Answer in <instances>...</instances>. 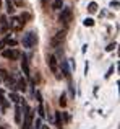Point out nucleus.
<instances>
[{
  "label": "nucleus",
  "mask_w": 120,
  "mask_h": 129,
  "mask_svg": "<svg viewBox=\"0 0 120 129\" xmlns=\"http://www.w3.org/2000/svg\"><path fill=\"white\" fill-rule=\"evenodd\" d=\"M23 103V108H24V119H23V129H31V126H32V119H34V111L31 110V108L26 105V101L23 100L21 101Z\"/></svg>",
  "instance_id": "f257e3e1"
},
{
  "label": "nucleus",
  "mask_w": 120,
  "mask_h": 129,
  "mask_svg": "<svg viewBox=\"0 0 120 129\" xmlns=\"http://www.w3.org/2000/svg\"><path fill=\"white\" fill-rule=\"evenodd\" d=\"M36 43H38V35H36L34 31H29L23 36V46L28 47V49H31L32 46H36Z\"/></svg>",
  "instance_id": "f03ea898"
},
{
  "label": "nucleus",
  "mask_w": 120,
  "mask_h": 129,
  "mask_svg": "<svg viewBox=\"0 0 120 129\" xmlns=\"http://www.w3.org/2000/svg\"><path fill=\"white\" fill-rule=\"evenodd\" d=\"M60 21L63 23V26H68L72 23V8H63L62 13H60Z\"/></svg>",
  "instance_id": "7ed1b4c3"
},
{
  "label": "nucleus",
  "mask_w": 120,
  "mask_h": 129,
  "mask_svg": "<svg viewBox=\"0 0 120 129\" xmlns=\"http://www.w3.org/2000/svg\"><path fill=\"white\" fill-rule=\"evenodd\" d=\"M2 54L5 59H10V60H15L21 57V52L18 49H5V51H2Z\"/></svg>",
  "instance_id": "20e7f679"
},
{
  "label": "nucleus",
  "mask_w": 120,
  "mask_h": 129,
  "mask_svg": "<svg viewBox=\"0 0 120 129\" xmlns=\"http://www.w3.org/2000/svg\"><path fill=\"white\" fill-rule=\"evenodd\" d=\"M65 36H66V31H65V29H62V31H58L57 35H55L54 38L50 39V44H52V46H54V47L60 46V44L63 43V39H65Z\"/></svg>",
  "instance_id": "39448f33"
},
{
  "label": "nucleus",
  "mask_w": 120,
  "mask_h": 129,
  "mask_svg": "<svg viewBox=\"0 0 120 129\" xmlns=\"http://www.w3.org/2000/svg\"><path fill=\"white\" fill-rule=\"evenodd\" d=\"M23 26H24V25H23V23L20 21V18H18V16H13V18L10 20V28H12L13 31H21V29H23Z\"/></svg>",
  "instance_id": "423d86ee"
},
{
  "label": "nucleus",
  "mask_w": 120,
  "mask_h": 129,
  "mask_svg": "<svg viewBox=\"0 0 120 129\" xmlns=\"http://www.w3.org/2000/svg\"><path fill=\"white\" fill-rule=\"evenodd\" d=\"M47 64H49V67H50V70L57 75V72H58V64H57V57L55 56H49V59H47Z\"/></svg>",
  "instance_id": "0eeeda50"
},
{
  "label": "nucleus",
  "mask_w": 120,
  "mask_h": 129,
  "mask_svg": "<svg viewBox=\"0 0 120 129\" xmlns=\"http://www.w3.org/2000/svg\"><path fill=\"white\" fill-rule=\"evenodd\" d=\"M20 59H21V70H23V74H24L26 77H29L31 72H29V60H28V57L23 56V57H20Z\"/></svg>",
  "instance_id": "6e6552de"
},
{
  "label": "nucleus",
  "mask_w": 120,
  "mask_h": 129,
  "mask_svg": "<svg viewBox=\"0 0 120 129\" xmlns=\"http://www.w3.org/2000/svg\"><path fill=\"white\" fill-rule=\"evenodd\" d=\"M15 88L20 91H24L26 90V80L24 79H18V82L15 83Z\"/></svg>",
  "instance_id": "1a4fd4ad"
},
{
  "label": "nucleus",
  "mask_w": 120,
  "mask_h": 129,
  "mask_svg": "<svg viewBox=\"0 0 120 129\" xmlns=\"http://www.w3.org/2000/svg\"><path fill=\"white\" fill-rule=\"evenodd\" d=\"M18 18H20V21L24 25L26 21H29V20H31V13H28V12H21V15H20Z\"/></svg>",
  "instance_id": "9d476101"
},
{
  "label": "nucleus",
  "mask_w": 120,
  "mask_h": 129,
  "mask_svg": "<svg viewBox=\"0 0 120 129\" xmlns=\"http://www.w3.org/2000/svg\"><path fill=\"white\" fill-rule=\"evenodd\" d=\"M15 119H16V123H21V106H16V110H15Z\"/></svg>",
  "instance_id": "9b49d317"
},
{
  "label": "nucleus",
  "mask_w": 120,
  "mask_h": 129,
  "mask_svg": "<svg viewBox=\"0 0 120 129\" xmlns=\"http://www.w3.org/2000/svg\"><path fill=\"white\" fill-rule=\"evenodd\" d=\"M6 13H10V15L15 13V7H13V3L10 0H6Z\"/></svg>",
  "instance_id": "f8f14e48"
},
{
  "label": "nucleus",
  "mask_w": 120,
  "mask_h": 129,
  "mask_svg": "<svg viewBox=\"0 0 120 129\" xmlns=\"http://www.w3.org/2000/svg\"><path fill=\"white\" fill-rule=\"evenodd\" d=\"M88 12H89V13L98 12V3H96V2H91V3L88 5Z\"/></svg>",
  "instance_id": "ddd939ff"
},
{
  "label": "nucleus",
  "mask_w": 120,
  "mask_h": 129,
  "mask_svg": "<svg viewBox=\"0 0 120 129\" xmlns=\"http://www.w3.org/2000/svg\"><path fill=\"white\" fill-rule=\"evenodd\" d=\"M55 124H57L58 129H62V118H60V111L55 113Z\"/></svg>",
  "instance_id": "4468645a"
},
{
  "label": "nucleus",
  "mask_w": 120,
  "mask_h": 129,
  "mask_svg": "<svg viewBox=\"0 0 120 129\" xmlns=\"http://www.w3.org/2000/svg\"><path fill=\"white\" fill-rule=\"evenodd\" d=\"M62 7H63L62 0H54V3H52V8L54 10H58V8H62Z\"/></svg>",
  "instance_id": "2eb2a0df"
},
{
  "label": "nucleus",
  "mask_w": 120,
  "mask_h": 129,
  "mask_svg": "<svg viewBox=\"0 0 120 129\" xmlns=\"http://www.w3.org/2000/svg\"><path fill=\"white\" fill-rule=\"evenodd\" d=\"M0 21H2V31H6V28H8V23H6V16L3 15L2 18H0Z\"/></svg>",
  "instance_id": "dca6fc26"
},
{
  "label": "nucleus",
  "mask_w": 120,
  "mask_h": 129,
  "mask_svg": "<svg viewBox=\"0 0 120 129\" xmlns=\"http://www.w3.org/2000/svg\"><path fill=\"white\" fill-rule=\"evenodd\" d=\"M8 41H10V36H6V38H3L2 41H0V51H3V47L8 44Z\"/></svg>",
  "instance_id": "f3484780"
},
{
  "label": "nucleus",
  "mask_w": 120,
  "mask_h": 129,
  "mask_svg": "<svg viewBox=\"0 0 120 129\" xmlns=\"http://www.w3.org/2000/svg\"><path fill=\"white\" fill-rule=\"evenodd\" d=\"M6 106H8V101H6L3 96H0V108H2V110H5Z\"/></svg>",
  "instance_id": "a211bd4d"
},
{
  "label": "nucleus",
  "mask_w": 120,
  "mask_h": 129,
  "mask_svg": "<svg viewBox=\"0 0 120 129\" xmlns=\"http://www.w3.org/2000/svg\"><path fill=\"white\" fill-rule=\"evenodd\" d=\"M10 100H12L13 103H16V105L20 103V98H18V95H16V93H10Z\"/></svg>",
  "instance_id": "6ab92c4d"
},
{
  "label": "nucleus",
  "mask_w": 120,
  "mask_h": 129,
  "mask_svg": "<svg viewBox=\"0 0 120 129\" xmlns=\"http://www.w3.org/2000/svg\"><path fill=\"white\" fill-rule=\"evenodd\" d=\"M83 23H84V26H89V28H91V26H94V20H92V18H86Z\"/></svg>",
  "instance_id": "aec40b11"
},
{
  "label": "nucleus",
  "mask_w": 120,
  "mask_h": 129,
  "mask_svg": "<svg viewBox=\"0 0 120 129\" xmlns=\"http://www.w3.org/2000/svg\"><path fill=\"white\" fill-rule=\"evenodd\" d=\"M6 77H8V72H6L5 69H0V79H5L6 80Z\"/></svg>",
  "instance_id": "412c9836"
},
{
  "label": "nucleus",
  "mask_w": 120,
  "mask_h": 129,
  "mask_svg": "<svg viewBox=\"0 0 120 129\" xmlns=\"http://www.w3.org/2000/svg\"><path fill=\"white\" fill-rule=\"evenodd\" d=\"M115 46H117V44H115V43H112V44H109V46H107V47H106V51H114V49H115Z\"/></svg>",
  "instance_id": "4be33fe9"
},
{
  "label": "nucleus",
  "mask_w": 120,
  "mask_h": 129,
  "mask_svg": "<svg viewBox=\"0 0 120 129\" xmlns=\"http://www.w3.org/2000/svg\"><path fill=\"white\" fill-rule=\"evenodd\" d=\"M38 111H39V114H41V116H44V114H46V113H44V106H42V103H39V110H38Z\"/></svg>",
  "instance_id": "5701e85b"
},
{
  "label": "nucleus",
  "mask_w": 120,
  "mask_h": 129,
  "mask_svg": "<svg viewBox=\"0 0 120 129\" xmlns=\"http://www.w3.org/2000/svg\"><path fill=\"white\" fill-rule=\"evenodd\" d=\"M60 105H62V106H65V105H66V100H65V95H62V96H60Z\"/></svg>",
  "instance_id": "b1692460"
},
{
  "label": "nucleus",
  "mask_w": 120,
  "mask_h": 129,
  "mask_svg": "<svg viewBox=\"0 0 120 129\" xmlns=\"http://www.w3.org/2000/svg\"><path fill=\"white\" fill-rule=\"evenodd\" d=\"M112 72H114V66H112V67H110V69H109V72H107V74H106V79H109V77H110V75H112Z\"/></svg>",
  "instance_id": "393cba45"
},
{
  "label": "nucleus",
  "mask_w": 120,
  "mask_h": 129,
  "mask_svg": "<svg viewBox=\"0 0 120 129\" xmlns=\"http://www.w3.org/2000/svg\"><path fill=\"white\" fill-rule=\"evenodd\" d=\"M34 126H36V129H41V127H42V124H41V119H38V121H36V123H34Z\"/></svg>",
  "instance_id": "a878e982"
},
{
  "label": "nucleus",
  "mask_w": 120,
  "mask_h": 129,
  "mask_svg": "<svg viewBox=\"0 0 120 129\" xmlns=\"http://www.w3.org/2000/svg\"><path fill=\"white\" fill-rule=\"evenodd\" d=\"M110 7H114V8H117V7H118V0H114V2H110Z\"/></svg>",
  "instance_id": "bb28decb"
},
{
  "label": "nucleus",
  "mask_w": 120,
  "mask_h": 129,
  "mask_svg": "<svg viewBox=\"0 0 120 129\" xmlns=\"http://www.w3.org/2000/svg\"><path fill=\"white\" fill-rule=\"evenodd\" d=\"M0 96H3V90H0Z\"/></svg>",
  "instance_id": "cd10ccee"
},
{
  "label": "nucleus",
  "mask_w": 120,
  "mask_h": 129,
  "mask_svg": "<svg viewBox=\"0 0 120 129\" xmlns=\"http://www.w3.org/2000/svg\"><path fill=\"white\" fill-rule=\"evenodd\" d=\"M41 129H49V127H47V126H42V127H41Z\"/></svg>",
  "instance_id": "c85d7f7f"
},
{
  "label": "nucleus",
  "mask_w": 120,
  "mask_h": 129,
  "mask_svg": "<svg viewBox=\"0 0 120 129\" xmlns=\"http://www.w3.org/2000/svg\"><path fill=\"white\" fill-rule=\"evenodd\" d=\"M0 8H2V0H0Z\"/></svg>",
  "instance_id": "c756f323"
},
{
  "label": "nucleus",
  "mask_w": 120,
  "mask_h": 129,
  "mask_svg": "<svg viewBox=\"0 0 120 129\" xmlns=\"http://www.w3.org/2000/svg\"><path fill=\"white\" fill-rule=\"evenodd\" d=\"M0 129H5V127H2V126H0Z\"/></svg>",
  "instance_id": "7c9ffc66"
}]
</instances>
